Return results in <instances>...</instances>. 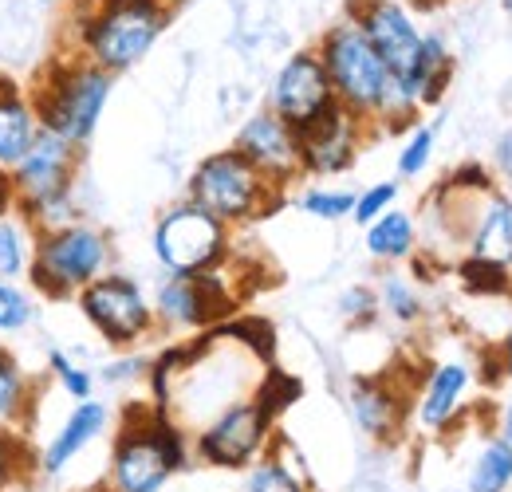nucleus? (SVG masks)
<instances>
[{"label": "nucleus", "instance_id": "f257e3e1", "mask_svg": "<svg viewBox=\"0 0 512 492\" xmlns=\"http://www.w3.org/2000/svg\"><path fill=\"white\" fill-rule=\"evenodd\" d=\"M323 71L331 79V91L335 99L359 115L363 123H375L383 119L386 126H402L414 119L418 103L394 83V75L386 71V63L379 60V52L367 44V36L355 28V20H343L335 24L327 36H323L320 52Z\"/></svg>", "mask_w": 512, "mask_h": 492}, {"label": "nucleus", "instance_id": "f03ea898", "mask_svg": "<svg viewBox=\"0 0 512 492\" xmlns=\"http://www.w3.org/2000/svg\"><path fill=\"white\" fill-rule=\"evenodd\" d=\"M190 461L186 430H178L158 406H127L123 426L111 445L107 489L111 492H162L174 473Z\"/></svg>", "mask_w": 512, "mask_h": 492}, {"label": "nucleus", "instance_id": "7ed1b4c3", "mask_svg": "<svg viewBox=\"0 0 512 492\" xmlns=\"http://www.w3.org/2000/svg\"><path fill=\"white\" fill-rule=\"evenodd\" d=\"M28 99L40 130L64 138L71 146H83L95 134L99 115L111 99V75L83 56H67L48 67L44 83Z\"/></svg>", "mask_w": 512, "mask_h": 492}, {"label": "nucleus", "instance_id": "20e7f679", "mask_svg": "<svg viewBox=\"0 0 512 492\" xmlns=\"http://www.w3.org/2000/svg\"><path fill=\"white\" fill-rule=\"evenodd\" d=\"M190 201L221 225H245L272 213L284 201V189L268 182L245 154L221 150L193 170Z\"/></svg>", "mask_w": 512, "mask_h": 492}, {"label": "nucleus", "instance_id": "39448f33", "mask_svg": "<svg viewBox=\"0 0 512 492\" xmlns=\"http://www.w3.org/2000/svg\"><path fill=\"white\" fill-rule=\"evenodd\" d=\"M166 28L162 0H103L83 24V60L111 71H127L142 60Z\"/></svg>", "mask_w": 512, "mask_h": 492}, {"label": "nucleus", "instance_id": "423d86ee", "mask_svg": "<svg viewBox=\"0 0 512 492\" xmlns=\"http://www.w3.org/2000/svg\"><path fill=\"white\" fill-rule=\"evenodd\" d=\"M75 166H79V146H71V142L48 134V130H40L32 150L12 166L16 213L32 229H56L60 225V213L71 201Z\"/></svg>", "mask_w": 512, "mask_h": 492}, {"label": "nucleus", "instance_id": "0eeeda50", "mask_svg": "<svg viewBox=\"0 0 512 492\" xmlns=\"http://www.w3.org/2000/svg\"><path fill=\"white\" fill-rule=\"evenodd\" d=\"M103 264H107V237L91 225L67 221L36 233L28 276L36 292H44L48 300H67L79 288H87L95 276H103Z\"/></svg>", "mask_w": 512, "mask_h": 492}, {"label": "nucleus", "instance_id": "6e6552de", "mask_svg": "<svg viewBox=\"0 0 512 492\" xmlns=\"http://www.w3.org/2000/svg\"><path fill=\"white\" fill-rule=\"evenodd\" d=\"M272 422L276 414L260 394L233 402L193 433V457L213 469H249L272 445Z\"/></svg>", "mask_w": 512, "mask_h": 492}, {"label": "nucleus", "instance_id": "1a4fd4ad", "mask_svg": "<svg viewBox=\"0 0 512 492\" xmlns=\"http://www.w3.org/2000/svg\"><path fill=\"white\" fill-rule=\"evenodd\" d=\"M225 248H229V225H221L217 217H209L193 201L170 209L154 229V252L174 276H193V272L217 268Z\"/></svg>", "mask_w": 512, "mask_h": 492}, {"label": "nucleus", "instance_id": "9d476101", "mask_svg": "<svg viewBox=\"0 0 512 492\" xmlns=\"http://www.w3.org/2000/svg\"><path fill=\"white\" fill-rule=\"evenodd\" d=\"M75 300H79V311L91 319V327L111 347H130V343L146 339L154 327V304H146L142 288L119 272L95 276L87 288L75 292Z\"/></svg>", "mask_w": 512, "mask_h": 492}, {"label": "nucleus", "instance_id": "9b49d317", "mask_svg": "<svg viewBox=\"0 0 512 492\" xmlns=\"http://www.w3.org/2000/svg\"><path fill=\"white\" fill-rule=\"evenodd\" d=\"M351 12H355L351 16L355 28L379 52V60L394 75V83L414 99V75H418V60H422V36H418L410 12L402 4H394V0H355Z\"/></svg>", "mask_w": 512, "mask_h": 492}, {"label": "nucleus", "instance_id": "f8f14e48", "mask_svg": "<svg viewBox=\"0 0 512 492\" xmlns=\"http://www.w3.org/2000/svg\"><path fill=\"white\" fill-rule=\"evenodd\" d=\"M233 292L225 288L221 272H193V276H170L158 288V304L154 315L170 327H209L217 319H225L233 311Z\"/></svg>", "mask_w": 512, "mask_h": 492}, {"label": "nucleus", "instance_id": "ddd939ff", "mask_svg": "<svg viewBox=\"0 0 512 492\" xmlns=\"http://www.w3.org/2000/svg\"><path fill=\"white\" fill-rule=\"evenodd\" d=\"M335 91L331 79L323 71V60L316 52H300L280 67L276 83H272V115H280L292 130L316 123L327 107H335Z\"/></svg>", "mask_w": 512, "mask_h": 492}, {"label": "nucleus", "instance_id": "4468645a", "mask_svg": "<svg viewBox=\"0 0 512 492\" xmlns=\"http://www.w3.org/2000/svg\"><path fill=\"white\" fill-rule=\"evenodd\" d=\"M363 119L351 115L343 103L327 107L316 123L296 130V146H300V166L304 174H339L355 162L359 142H363Z\"/></svg>", "mask_w": 512, "mask_h": 492}, {"label": "nucleus", "instance_id": "2eb2a0df", "mask_svg": "<svg viewBox=\"0 0 512 492\" xmlns=\"http://www.w3.org/2000/svg\"><path fill=\"white\" fill-rule=\"evenodd\" d=\"M233 150L245 154L256 170L272 185H280V189L304 174V166H300V146H296V130L284 123L280 115H272V111H260V115H253L249 123L241 126Z\"/></svg>", "mask_w": 512, "mask_h": 492}, {"label": "nucleus", "instance_id": "dca6fc26", "mask_svg": "<svg viewBox=\"0 0 512 492\" xmlns=\"http://www.w3.org/2000/svg\"><path fill=\"white\" fill-rule=\"evenodd\" d=\"M111 426V414L103 402L87 398V402H75V410L64 418V426L52 433V441L44 445V453L36 457V473L44 477H60L71 461H79L103 433Z\"/></svg>", "mask_w": 512, "mask_h": 492}, {"label": "nucleus", "instance_id": "f3484780", "mask_svg": "<svg viewBox=\"0 0 512 492\" xmlns=\"http://www.w3.org/2000/svg\"><path fill=\"white\" fill-rule=\"evenodd\" d=\"M36 138H40V123H36L32 99L0 79V166L12 170L32 150Z\"/></svg>", "mask_w": 512, "mask_h": 492}, {"label": "nucleus", "instance_id": "a211bd4d", "mask_svg": "<svg viewBox=\"0 0 512 492\" xmlns=\"http://www.w3.org/2000/svg\"><path fill=\"white\" fill-rule=\"evenodd\" d=\"M351 410H355V422L371 437L390 441L398 426H402V414H406V402L398 398V390H390L383 378H367V382H355L351 390Z\"/></svg>", "mask_w": 512, "mask_h": 492}, {"label": "nucleus", "instance_id": "6ab92c4d", "mask_svg": "<svg viewBox=\"0 0 512 492\" xmlns=\"http://www.w3.org/2000/svg\"><path fill=\"white\" fill-rule=\"evenodd\" d=\"M465 386H469V367H461V363H442L430 374V382L418 394V422H422V430H446L449 418L461 406Z\"/></svg>", "mask_w": 512, "mask_h": 492}, {"label": "nucleus", "instance_id": "aec40b11", "mask_svg": "<svg viewBox=\"0 0 512 492\" xmlns=\"http://www.w3.org/2000/svg\"><path fill=\"white\" fill-rule=\"evenodd\" d=\"M473 260L512 264V201L489 197L477 221V233H473Z\"/></svg>", "mask_w": 512, "mask_h": 492}, {"label": "nucleus", "instance_id": "412c9836", "mask_svg": "<svg viewBox=\"0 0 512 492\" xmlns=\"http://www.w3.org/2000/svg\"><path fill=\"white\" fill-rule=\"evenodd\" d=\"M414 248V221L398 209H386L379 221L367 225V252L375 260H402Z\"/></svg>", "mask_w": 512, "mask_h": 492}, {"label": "nucleus", "instance_id": "4be33fe9", "mask_svg": "<svg viewBox=\"0 0 512 492\" xmlns=\"http://www.w3.org/2000/svg\"><path fill=\"white\" fill-rule=\"evenodd\" d=\"M241 492H308V481L292 461L264 449V457L249 465V477H245Z\"/></svg>", "mask_w": 512, "mask_h": 492}, {"label": "nucleus", "instance_id": "5701e85b", "mask_svg": "<svg viewBox=\"0 0 512 492\" xmlns=\"http://www.w3.org/2000/svg\"><path fill=\"white\" fill-rule=\"evenodd\" d=\"M512 485V445L505 437H493L469 473V492H505Z\"/></svg>", "mask_w": 512, "mask_h": 492}, {"label": "nucleus", "instance_id": "b1692460", "mask_svg": "<svg viewBox=\"0 0 512 492\" xmlns=\"http://www.w3.org/2000/svg\"><path fill=\"white\" fill-rule=\"evenodd\" d=\"M32 225L16 213V217H0V280H16L28 272L32 264Z\"/></svg>", "mask_w": 512, "mask_h": 492}, {"label": "nucleus", "instance_id": "393cba45", "mask_svg": "<svg viewBox=\"0 0 512 492\" xmlns=\"http://www.w3.org/2000/svg\"><path fill=\"white\" fill-rule=\"evenodd\" d=\"M32 402V386L12 351L0 347V430L16 426L24 418V406Z\"/></svg>", "mask_w": 512, "mask_h": 492}, {"label": "nucleus", "instance_id": "a878e982", "mask_svg": "<svg viewBox=\"0 0 512 492\" xmlns=\"http://www.w3.org/2000/svg\"><path fill=\"white\" fill-rule=\"evenodd\" d=\"M32 469H36V457H32L28 445L16 437V430H0V492L20 485Z\"/></svg>", "mask_w": 512, "mask_h": 492}, {"label": "nucleus", "instance_id": "bb28decb", "mask_svg": "<svg viewBox=\"0 0 512 492\" xmlns=\"http://www.w3.org/2000/svg\"><path fill=\"white\" fill-rule=\"evenodd\" d=\"M48 370L56 374V382L64 386L67 398H75V402H87V398H91V390H95V378H91V370L75 367V363L67 359L64 351H52V355H48Z\"/></svg>", "mask_w": 512, "mask_h": 492}, {"label": "nucleus", "instance_id": "cd10ccee", "mask_svg": "<svg viewBox=\"0 0 512 492\" xmlns=\"http://www.w3.org/2000/svg\"><path fill=\"white\" fill-rule=\"evenodd\" d=\"M32 315H36L32 300L12 280H0V331H24Z\"/></svg>", "mask_w": 512, "mask_h": 492}, {"label": "nucleus", "instance_id": "c85d7f7f", "mask_svg": "<svg viewBox=\"0 0 512 492\" xmlns=\"http://www.w3.org/2000/svg\"><path fill=\"white\" fill-rule=\"evenodd\" d=\"M300 205H304V213H312L320 221H339L355 209V197L343 193V189H308Z\"/></svg>", "mask_w": 512, "mask_h": 492}, {"label": "nucleus", "instance_id": "c756f323", "mask_svg": "<svg viewBox=\"0 0 512 492\" xmlns=\"http://www.w3.org/2000/svg\"><path fill=\"white\" fill-rule=\"evenodd\" d=\"M461 280L469 292H505L509 288L505 264H489V260H473V256L461 264Z\"/></svg>", "mask_w": 512, "mask_h": 492}, {"label": "nucleus", "instance_id": "7c9ffc66", "mask_svg": "<svg viewBox=\"0 0 512 492\" xmlns=\"http://www.w3.org/2000/svg\"><path fill=\"white\" fill-rule=\"evenodd\" d=\"M430 154H434V130H430V126H418V130L410 134V142L402 146V154H398V174H402V178L422 174L426 162H430Z\"/></svg>", "mask_w": 512, "mask_h": 492}, {"label": "nucleus", "instance_id": "2f4dec72", "mask_svg": "<svg viewBox=\"0 0 512 492\" xmlns=\"http://www.w3.org/2000/svg\"><path fill=\"white\" fill-rule=\"evenodd\" d=\"M394 197H398V185H394V182L375 185V189H367L363 197H355V209H351V217H355L359 225H371V221H379L386 209L394 205Z\"/></svg>", "mask_w": 512, "mask_h": 492}, {"label": "nucleus", "instance_id": "473e14b6", "mask_svg": "<svg viewBox=\"0 0 512 492\" xmlns=\"http://www.w3.org/2000/svg\"><path fill=\"white\" fill-rule=\"evenodd\" d=\"M383 304L394 311L398 319H418V311H422V308H418V296H414V292H410L402 280H386Z\"/></svg>", "mask_w": 512, "mask_h": 492}, {"label": "nucleus", "instance_id": "72a5a7b5", "mask_svg": "<svg viewBox=\"0 0 512 492\" xmlns=\"http://www.w3.org/2000/svg\"><path fill=\"white\" fill-rule=\"evenodd\" d=\"M375 292H367V288H351L347 296H343V315H351V319H367V315H375Z\"/></svg>", "mask_w": 512, "mask_h": 492}, {"label": "nucleus", "instance_id": "f704fd0d", "mask_svg": "<svg viewBox=\"0 0 512 492\" xmlns=\"http://www.w3.org/2000/svg\"><path fill=\"white\" fill-rule=\"evenodd\" d=\"M16 209V182H12V170L0 166V217H12Z\"/></svg>", "mask_w": 512, "mask_h": 492}, {"label": "nucleus", "instance_id": "c9c22d12", "mask_svg": "<svg viewBox=\"0 0 512 492\" xmlns=\"http://www.w3.org/2000/svg\"><path fill=\"white\" fill-rule=\"evenodd\" d=\"M497 162H501V170H505V174L512 178V130H509V138L497 146Z\"/></svg>", "mask_w": 512, "mask_h": 492}, {"label": "nucleus", "instance_id": "e433bc0d", "mask_svg": "<svg viewBox=\"0 0 512 492\" xmlns=\"http://www.w3.org/2000/svg\"><path fill=\"white\" fill-rule=\"evenodd\" d=\"M505 374L512 378V335H509V343H505Z\"/></svg>", "mask_w": 512, "mask_h": 492}, {"label": "nucleus", "instance_id": "4c0bfd02", "mask_svg": "<svg viewBox=\"0 0 512 492\" xmlns=\"http://www.w3.org/2000/svg\"><path fill=\"white\" fill-rule=\"evenodd\" d=\"M505 441L512 445V402H509V414H505Z\"/></svg>", "mask_w": 512, "mask_h": 492}, {"label": "nucleus", "instance_id": "58836bf2", "mask_svg": "<svg viewBox=\"0 0 512 492\" xmlns=\"http://www.w3.org/2000/svg\"><path fill=\"white\" fill-rule=\"evenodd\" d=\"M414 4H434V0H414Z\"/></svg>", "mask_w": 512, "mask_h": 492}, {"label": "nucleus", "instance_id": "ea45409f", "mask_svg": "<svg viewBox=\"0 0 512 492\" xmlns=\"http://www.w3.org/2000/svg\"><path fill=\"white\" fill-rule=\"evenodd\" d=\"M95 492H111V489H95Z\"/></svg>", "mask_w": 512, "mask_h": 492}, {"label": "nucleus", "instance_id": "a19ab883", "mask_svg": "<svg viewBox=\"0 0 512 492\" xmlns=\"http://www.w3.org/2000/svg\"><path fill=\"white\" fill-rule=\"evenodd\" d=\"M48 4H56V0H48Z\"/></svg>", "mask_w": 512, "mask_h": 492}, {"label": "nucleus", "instance_id": "79ce46f5", "mask_svg": "<svg viewBox=\"0 0 512 492\" xmlns=\"http://www.w3.org/2000/svg\"><path fill=\"white\" fill-rule=\"evenodd\" d=\"M509 8H512V0H509Z\"/></svg>", "mask_w": 512, "mask_h": 492}]
</instances>
